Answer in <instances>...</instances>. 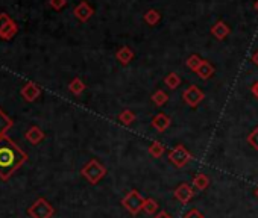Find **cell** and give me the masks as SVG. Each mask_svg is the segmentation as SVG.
<instances>
[{"label":"cell","instance_id":"1","mask_svg":"<svg viewBox=\"0 0 258 218\" xmlns=\"http://www.w3.org/2000/svg\"><path fill=\"white\" fill-rule=\"evenodd\" d=\"M28 161V153L23 152L8 135L0 138V179L8 180Z\"/></svg>","mask_w":258,"mask_h":218},{"label":"cell","instance_id":"2","mask_svg":"<svg viewBox=\"0 0 258 218\" xmlns=\"http://www.w3.org/2000/svg\"><path fill=\"white\" fill-rule=\"evenodd\" d=\"M81 174H82V177L87 179V182H90L91 185H96L106 176V167L102 165L97 159H90L82 167Z\"/></svg>","mask_w":258,"mask_h":218},{"label":"cell","instance_id":"3","mask_svg":"<svg viewBox=\"0 0 258 218\" xmlns=\"http://www.w3.org/2000/svg\"><path fill=\"white\" fill-rule=\"evenodd\" d=\"M28 215L31 218H52L55 213V207L44 198L38 197L29 207H28Z\"/></svg>","mask_w":258,"mask_h":218},{"label":"cell","instance_id":"4","mask_svg":"<svg viewBox=\"0 0 258 218\" xmlns=\"http://www.w3.org/2000/svg\"><path fill=\"white\" fill-rule=\"evenodd\" d=\"M121 204L123 207L133 215H137L143 210V204H145V197L137 191V189H131L123 198H121Z\"/></svg>","mask_w":258,"mask_h":218},{"label":"cell","instance_id":"5","mask_svg":"<svg viewBox=\"0 0 258 218\" xmlns=\"http://www.w3.org/2000/svg\"><path fill=\"white\" fill-rule=\"evenodd\" d=\"M191 159H193V155H191L182 144H178L175 149H172V150L169 152V161H170L176 168H184Z\"/></svg>","mask_w":258,"mask_h":218},{"label":"cell","instance_id":"6","mask_svg":"<svg viewBox=\"0 0 258 218\" xmlns=\"http://www.w3.org/2000/svg\"><path fill=\"white\" fill-rule=\"evenodd\" d=\"M204 98H205V94H204L196 85H190V86L182 92V100H184L190 107H196Z\"/></svg>","mask_w":258,"mask_h":218},{"label":"cell","instance_id":"7","mask_svg":"<svg viewBox=\"0 0 258 218\" xmlns=\"http://www.w3.org/2000/svg\"><path fill=\"white\" fill-rule=\"evenodd\" d=\"M73 16H75L81 23H85V22H88V20L94 16V10H93V7H91L88 2L82 0L81 4H78V5L75 7Z\"/></svg>","mask_w":258,"mask_h":218},{"label":"cell","instance_id":"8","mask_svg":"<svg viewBox=\"0 0 258 218\" xmlns=\"http://www.w3.org/2000/svg\"><path fill=\"white\" fill-rule=\"evenodd\" d=\"M173 195L178 201H181L182 204H187L193 197H195V191L188 183H181L175 188Z\"/></svg>","mask_w":258,"mask_h":218},{"label":"cell","instance_id":"9","mask_svg":"<svg viewBox=\"0 0 258 218\" xmlns=\"http://www.w3.org/2000/svg\"><path fill=\"white\" fill-rule=\"evenodd\" d=\"M20 92H22V95H23V98L26 101H35L41 95V88L34 82H28V83L23 85Z\"/></svg>","mask_w":258,"mask_h":218},{"label":"cell","instance_id":"10","mask_svg":"<svg viewBox=\"0 0 258 218\" xmlns=\"http://www.w3.org/2000/svg\"><path fill=\"white\" fill-rule=\"evenodd\" d=\"M170 125H172V119L169 116H166L164 113H160V114H157L152 119V128L155 131H158L160 134L161 132H166L170 128Z\"/></svg>","mask_w":258,"mask_h":218},{"label":"cell","instance_id":"11","mask_svg":"<svg viewBox=\"0 0 258 218\" xmlns=\"http://www.w3.org/2000/svg\"><path fill=\"white\" fill-rule=\"evenodd\" d=\"M25 138H26V141H28V143H31V144L37 146V144H40V143L46 138V134H44L38 126H31V128L26 131Z\"/></svg>","mask_w":258,"mask_h":218},{"label":"cell","instance_id":"12","mask_svg":"<svg viewBox=\"0 0 258 218\" xmlns=\"http://www.w3.org/2000/svg\"><path fill=\"white\" fill-rule=\"evenodd\" d=\"M210 32H211V35L214 38H217V40L222 41V40H225L229 35L231 29L228 28V25L225 22H217L216 25H213V28L210 29Z\"/></svg>","mask_w":258,"mask_h":218},{"label":"cell","instance_id":"13","mask_svg":"<svg viewBox=\"0 0 258 218\" xmlns=\"http://www.w3.org/2000/svg\"><path fill=\"white\" fill-rule=\"evenodd\" d=\"M115 58H117V61H118L121 65H127L129 62H131V61L134 59V52H133L131 47L123 46V47H120V49L117 50Z\"/></svg>","mask_w":258,"mask_h":218},{"label":"cell","instance_id":"14","mask_svg":"<svg viewBox=\"0 0 258 218\" xmlns=\"http://www.w3.org/2000/svg\"><path fill=\"white\" fill-rule=\"evenodd\" d=\"M14 126V122L11 120V117H8L4 111L2 107H0V138L7 137L8 131Z\"/></svg>","mask_w":258,"mask_h":218},{"label":"cell","instance_id":"15","mask_svg":"<svg viewBox=\"0 0 258 218\" xmlns=\"http://www.w3.org/2000/svg\"><path fill=\"white\" fill-rule=\"evenodd\" d=\"M17 31H19L17 23L11 19L2 29H0V38H2V40H11L17 34Z\"/></svg>","mask_w":258,"mask_h":218},{"label":"cell","instance_id":"16","mask_svg":"<svg viewBox=\"0 0 258 218\" xmlns=\"http://www.w3.org/2000/svg\"><path fill=\"white\" fill-rule=\"evenodd\" d=\"M196 74L201 77V79H204V80H208V79H211L213 77V74H214V67L208 62V61H202V64H201V67L198 68V71H196Z\"/></svg>","mask_w":258,"mask_h":218},{"label":"cell","instance_id":"17","mask_svg":"<svg viewBox=\"0 0 258 218\" xmlns=\"http://www.w3.org/2000/svg\"><path fill=\"white\" fill-rule=\"evenodd\" d=\"M193 186L198 189V191H205L208 186H210V177L204 173H198L195 177H193Z\"/></svg>","mask_w":258,"mask_h":218},{"label":"cell","instance_id":"18","mask_svg":"<svg viewBox=\"0 0 258 218\" xmlns=\"http://www.w3.org/2000/svg\"><path fill=\"white\" fill-rule=\"evenodd\" d=\"M85 88H87V85L84 83V80H82L81 77H75V79H72V82L69 83V91H70L72 94H75V95H81V94L85 91Z\"/></svg>","mask_w":258,"mask_h":218},{"label":"cell","instance_id":"19","mask_svg":"<svg viewBox=\"0 0 258 218\" xmlns=\"http://www.w3.org/2000/svg\"><path fill=\"white\" fill-rule=\"evenodd\" d=\"M166 152V147L160 143V141H152L148 147V153L152 158H161Z\"/></svg>","mask_w":258,"mask_h":218},{"label":"cell","instance_id":"20","mask_svg":"<svg viewBox=\"0 0 258 218\" xmlns=\"http://www.w3.org/2000/svg\"><path fill=\"white\" fill-rule=\"evenodd\" d=\"M143 20H145L149 26H157V25L160 23V20H161V14H160V11H157V10H149V11H146V14L143 16Z\"/></svg>","mask_w":258,"mask_h":218},{"label":"cell","instance_id":"21","mask_svg":"<svg viewBox=\"0 0 258 218\" xmlns=\"http://www.w3.org/2000/svg\"><path fill=\"white\" fill-rule=\"evenodd\" d=\"M118 122L124 126H131L136 122V114L131 111V109H124L123 113L118 114Z\"/></svg>","mask_w":258,"mask_h":218},{"label":"cell","instance_id":"22","mask_svg":"<svg viewBox=\"0 0 258 218\" xmlns=\"http://www.w3.org/2000/svg\"><path fill=\"white\" fill-rule=\"evenodd\" d=\"M164 83L169 89H176L179 85H181V77L178 73H169L166 77H164Z\"/></svg>","mask_w":258,"mask_h":218},{"label":"cell","instance_id":"23","mask_svg":"<svg viewBox=\"0 0 258 218\" xmlns=\"http://www.w3.org/2000/svg\"><path fill=\"white\" fill-rule=\"evenodd\" d=\"M152 101L157 104V106H164L167 101H169V94L163 89H157L154 94H152Z\"/></svg>","mask_w":258,"mask_h":218},{"label":"cell","instance_id":"24","mask_svg":"<svg viewBox=\"0 0 258 218\" xmlns=\"http://www.w3.org/2000/svg\"><path fill=\"white\" fill-rule=\"evenodd\" d=\"M158 203H157V200L155 198H151V197H148V198H145V204H143V210L148 213V215H155L157 212H158Z\"/></svg>","mask_w":258,"mask_h":218},{"label":"cell","instance_id":"25","mask_svg":"<svg viewBox=\"0 0 258 218\" xmlns=\"http://www.w3.org/2000/svg\"><path fill=\"white\" fill-rule=\"evenodd\" d=\"M202 58L199 56V55H191V56H188V59L185 61V64H187V67L191 70V71H198V68L201 67V64H202Z\"/></svg>","mask_w":258,"mask_h":218},{"label":"cell","instance_id":"26","mask_svg":"<svg viewBox=\"0 0 258 218\" xmlns=\"http://www.w3.org/2000/svg\"><path fill=\"white\" fill-rule=\"evenodd\" d=\"M247 143H249L255 150H258V126L247 135Z\"/></svg>","mask_w":258,"mask_h":218},{"label":"cell","instance_id":"27","mask_svg":"<svg viewBox=\"0 0 258 218\" xmlns=\"http://www.w3.org/2000/svg\"><path fill=\"white\" fill-rule=\"evenodd\" d=\"M49 5H50V8H53L55 11H61V10L67 5V0H49Z\"/></svg>","mask_w":258,"mask_h":218},{"label":"cell","instance_id":"28","mask_svg":"<svg viewBox=\"0 0 258 218\" xmlns=\"http://www.w3.org/2000/svg\"><path fill=\"white\" fill-rule=\"evenodd\" d=\"M184 218H205V216H204V213H202L199 209H195V207H193V209H190V210L184 215Z\"/></svg>","mask_w":258,"mask_h":218},{"label":"cell","instance_id":"29","mask_svg":"<svg viewBox=\"0 0 258 218\" xmlns=\"http://www.w3.org/2000/svg\"><path fill=\"white\" fill-rule=\"evenodd\" d=\"M154 218H172V215L167 210H160L154 215Z\"/></svg>","mask_w":258,"mask_h":218},{"label":"cell","instance_id":"30","mask_svg":"<svg viewBox=\"0 0 258 218\" xmlns=\"http://www.w3.org/2000/svg\"><path fill=\"white\" fill-rule=\"evenodd\" d=\"M250 91H252L253 97H256V98H258V80L252 83V86H250Z\"/></svg>","mask_w":258,"mask_h":218},{"label":"cell","instance_id":"31","mask_svg":"<svg viewBox=\"0 0 258 218\" xmlns=\"http://www.w3.org/2000/svg\"><path fill=\"white\" fill-rule=\"evenodd\" d=\"M252 62H253V64H255V65L258 67V50H256V52H255V53L252 55Z\"/></svg>","mask_w":258,"mask_h":218},{"label":"cell","instance_id":"32","mask_svg":"<svg viewBox=\"0 0 258 218\" xmlns=\"http://www.w3.org/2000/svg\"><path fill=\"white\" fill-rule=\"evenodd\" d=\"M253 10H255V11L258 13V0H256V2L253 4Z\"/></svg>","mask_w":258,"mask_h":218},{"label":"cell","instance_id":"33","mask_svg":"<svg viewBox=\"0 0 258 218\" xmlns=\"http://www.w3.org/2000/svg\"><path fill=\"white\" fill-rule=\"evenodd\" d=\"M255 195H256V198H258V188L255 189Z\"/></svg>","mask_w":258,"mask_h":218}]
</instances>
